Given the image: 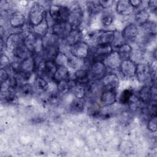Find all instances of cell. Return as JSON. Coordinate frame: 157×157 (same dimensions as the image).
<instances>
[{
  "mask_svg": "<svg viewBox=\"0 0 157 157\" xmlns=\"http://www.w3.org/2000/svg\"><path fill=\"white\" fill-rule=\"evenodd\" d=\"M115 30L98 29L88 34L89 40L94 45L112 44L114 38Z\"/></svg>",
  "mask_w": 157,
  "mask_h": 157,
  "instance_id": "cell-1",
  "label": "cell"
},
{
  "mask_svg": "<svg viewBox=\"0 0 157 157\" xmlns=\"http://www.w3.org/2000/svg\"><path fill=\"white\" fill-rule=\"evenodd\" d=\"M47 11L41 4L34 2L30 7L28 13V24L30 27H33L40 23L47 16Z\"/></svg>",
  "mask_w": 157,
  "mask_h": 157,
  "instance_id": "cell-2",
  "label": "cell"
},
{
  "mask_svg": "<svg viewBox=\"0 0 157 157\" xmlns=\"http://www.w3.org/2000/svg\"><path fill=\"white\" fill-rule=\"evenodd\" d=\"M70 13V8L58 4H52L47 12L53 23L67 21Z\"/></svg>",
  "mask_w": 157,
  "mask_h": 157,
  "instance_id": "cell-3",
  "label": "cell"
},
{
  "mask_svg": "<svg viewBox=\"0 0 157 157\" xmlns=\"http://www.w3.org/2000/svg\"><path fill=\"white\" fill-rule=\"evenodd\" d=\"M26 33L17 31L10 34L4 42L5 49L12 53L15 50L24 45V40Z\"/></svg>",
  "mask_w": 157,
  "mask_h": 157,
  "instance_id": "cell-4",
  "label": "cell"
},
{
  "mask_svg": "<svg viewBox=\"0 0 157 157\" xmlns=\"http://www.w3.org/2000/svg\"><path fill=\"white\" fill-rule=\"evenodd\" d=\"M107 70L103 61L91 63L88 66L90 80H101L107 73Z\"/></svg>",
  "mask_w": 157,
  "mask_h": 157,
  "instance_id": "cell-5",
  "label": "cell"
},
{
  "mask_svg": "<svg viewBox=\"0 0 157 157\" xmlns=\"http://www.w3.org/2000/svg\"><path fill=\"white\" fill-rule=\"evenodd\" d=\"M90 48L88 44L85 41H81L69 47V53L75 58L86 59L90 54Z\"/></svg>",
  "mask_w": 157,
  "mask_h": 157,
  "instance_id": "cell-6",
  "label": "cell"
},
{
  "mask_svg": "<svg viewBox=\"0 0 157 157\" xmlns=\"http://www.w3.org/2000/svg\"><path fill=\"white\" fill-rule=\"evenodd\" d=\"M150 64L147 61H142L137 64L135 77L141 83H144L150 80Z\"/></svg>",
  "mask_w": 157,
  "mask_h": 157,
  "instance_id": "cell-7",
  "label": "cell"
},
{
  "mask_svg": "<svg viewBox=\"0 0 157 157\" xmlns=\"http://www.w3.org/2000/svg\"><path fill=\"white\" fill-rule=\"evenodd\" d=\"M83 18L84 13L82 9L79 6H77L70 9L67 21L73 29L80 28V26L83 21Z\"/></svg>",
  "mask_w": 157,
  "mask_h": 157,
  "instance_id": "cell-8",
  "label": "cell"
},
{
  "mask_svg": "<svg viewBox=\"0 0 157 157\" xmlns=\"http://www.w3.org/2000/svg\"><path fill=\"white\" fill-rule=\"evenodd\" d=\"M50 28V32H52L61 40H64L73 29L68 21L54 23Z\"/></svg>",
  "mask_w": 157,
  "mask_h": 157,
  "instance_id": "cell-9",
  "label": "cell"
},
{
  "mask_svg": "<svg viewBox=\"0 0 157 157\" xmlns=\"http://www.w3.org/2000/svg\"><path fill=\"white\" fill-rule=\"evenodd\" d=\"M121 33L125 42H132L137 39L139 35V29L135 23H130L123 28Z\"/></svg>",
  "mask_w": 157,
  "mask_h": 157,
  "instance_id": "cell-10",
  "label": "cell"
},
{
  "mask_svg": "<svg viewBox=\"0 0 157 157\" xmlns=\"http://www.w3.org/2000/svg\"><path fill=\"white\" fill-rule=\"evenodd\" d=\"M117 101V90L103 89L99 94V103L102 107L112 106Z\"/></svg>",
  "mask_w": 157,
  "mask_h": 157,
  "instance_id": "cell-11",
  "label": "cell"
},
{
  "mask_svg": "<svg viewBox=\"0 0 157 157\" xmlns=\"http://www.w3.org/2000/svg\"><path fill=\"white\" fill-rule=\"evenodd\" d=\"M103 89L117 90L120 85L118 75L113 72L107 73L101 80Z\"/></svg>",
  "mask_w": 157,
  "mask_h": 157,
  "instance_id": "cell-12",
  "label": "cell"
},
{
  "mask_svg": "<svg viewBox=\"0 0 157 157\" xmlns=\"http://www.w3.org/2000/svg\"><path fill=\"white\" fill-rule=\"evenodd\" d=\"M136 66L137 64L130 59L123 60L120 64L119 70L124 77L130 78L135 77Z\"/></svg>",
  "mask_w": 157,
  "mask_h": 157,
  "instance_id": "cell-13",
  "label": "cell"
},
{
  "mask_svg": "<svg viewBox=\"0 0 157 157\" xmlns=\"http://www.w3.org/2000/svg\"><path fill=\"white\" fill-rule=\"evenodd\" d=\"M75 82L86 86L90 82L88 67H82L75 71L72 77H71Z\"/></svg>",
  "mask_w": 157,
  "mask_h": 157,
  "instance_id": "cell-14",
  "label": "cell"
},
{
  "mask_svg": "<svg viewBox=\"0 0 157 157\" xmlns=\"http://www.w3.org/2000/svg\"><path fill=\"white\" fill-rule=\"evenodd\" d=\"M115 9L117 14L121 16L126 17L132 14L134 9L131 6L129 1L120 0L116 2Z\"/></svg>",
  "mask_w": 157,
  "mask_h": 157,
  "instance_id": "cell-15",
  "label": "cell"
},
{
  "mask_svg": "<svg viewBox=\"0 0 157 157\" xmlns=\"http://www.w3.org/2000/svg\"><path fill=\"white\" fill-rule=\"evenodd\" d=\"M103 62L107 67V69H109L111 70H119L120 66L121 63V59L117 52L115 50H113L105 58Z\"/></svg>",
  "mask_w": 157,
  "mask_h": 157,
  "instance_id": "cell-16",
  "label": "cell"
},
{
  "mask_svg": "<svg viewBox=\"0 0 157 157\" xmlns=\"http://www.w3.org/2000/svg\"><path fill=\"white\" fill-rule=\"evenodd\" d=\"M10 26L13 29L22 28L26 22L25 16L19 11L12 12L9 17V20Z\"/></svg>",
  "mask_w": 157,
  "mask_h": 157,
  "instance_id": "cell-17",
  "label": "cell"
},
{
  "mask_svg": "<svg viewBox=\"0 0 157 157\" xmlns=\"http://www.w3.org/2000/svg\"><path fill=\"white\" fill-rule=\"evenodd\" d=\"M136 99L142 105H147L152 101L153 98L151 91V85H146L142 87L137 93Z\"/></svg>",
  "mask_w": 157,
  "mask_h": 157,
  "instance_id": "cell-18",
  "label": "cell"
},
{
  "mask_svg": "<svg viewBox=\"0 0 157 157\" xmlns=\"http://www.w3.org/2000/svg\"><path fill=\"white\" fill-rule=\"evenodd\" d=\"M83 39V33L80 28L72 29L66 37L63 40V42L68 46L71 47L81 41Z\"/></svg>",
  "mask_w": 157,
  "mask_h": 157,
  "instance_id": "cell-19",
  "label": "cell"
},
{
  "mask_svg": "<svg viewBox=\"0 0 157 157\" xmlns=\"http://www.w3.org/2000/svg\"><path fill=\"white\" fill-rule=\"evenodd\" d=\"M150 12L146 7L139 9L134 14V20L135 24L140 27L145 25L150 20Z\"/></svg>",
  "mask_w": 157,
  "mask_h": 157,
  "instance_id": "cell-20",
  "label": "cell"
},
{
  "mask_svg": "<svg viewBox=\"0 0 157 157\" xmlns=\"http://www.w3.org/2000/svg\"><path fill=\"white\" fill-rule=\"evenodd\" d=\"M31 31H32L34 34L40 37H45L50 31L49 29L50 28V26L45 18L40 23L38 24L36 26L30 27Z\"/></svg>",
  "mask_w": 157,
  "mask_h": 157,
  "instance_id": "cell-21",
  "label": "cell"
},
{
  "mask_svg": "<svg viewBox=\"0 0 157 157\" xmlns=\"http://www.w3.org/2000/svg\"><path fill=\"white\" fill-rule=\"evenodd\" d=\"M70 92L75 98H85L86 94V86L75 82L71 78Z\"/></svg>",
  "mask_w": 157,
  "mask_h": 157,
  "instance_id": "cell-22",
  "label": "cell"
},
{
  "mask_svg": "<svg viewBox=\"0 0 157 157\" xmlns=\"http://www.w3.org/2000/svg\"><path fill=\"white\" fill-rule=\"evenodd\" d=\"M60 43V42H59ZM59 52V44L50 46L44 48L42 54L40 55L45 61H53L55 56Z\"/></svg>",
  "mask_w": 157,
  "mask_h": 157,
  "instance_id": "cell-23",
  "label": "cell"
},
{
  "mask_svg": "<svg viewBox=\"0 0 157 157\" xmlns=\"http://www.w3.org/2000/svg\"><path fill=\"white\" fill-rule=\"evenodd\" d=\"M71 77L70 71L68 67H58L52 80L56 84L63 80H68Z\"/></svg>",
  "mask_w": 157,
  "mask_h": 157,
  "instance_id": "cell-24",
  "label": "cell"
},
{
  "mask_svg": "<svg viewBox=\"0 0 157 157\" xmlns=\"http://www.w3.org/2000/svg\"><path fill=\"white\" fill-rule=\"evenodd\" d=\"M114 50L117 52L121 61H123L130 59L132 51V48L129 43H124L118 47Z\"/></svg>",
  "mask_w": 157,
  "mask_h": 157,
  "instance_id": "cell-25",
  "label": "cell"
},
{
  "mask_svg": "<svg viewBox=\"0 0 157 157\" xmlns=\"http://www.w3.org/2000/svg\"><path fill=\"white\" fill-rule=\"evenodd\" d=\"M140 28L142 29V31L144 32L145 37L150 39H152L153 37H156L157 30L156 22L149 20L145 25L140 26Z\"/></svg>",
  "mask_w": 157,
  "mask_h": 157,
  "instance_id": "cell-26",
  "label": "cell"
},
{
  "mask_svg": "<svg viewBox=\"0 0 157 157\" xmlns=\"http://www.w3.org/2000/svg\"><path fill=\"white\" fill-rule=\"evenodd\" d=\"M37 37V36L34 34L32 31H29L26 32L24 40V45L33 55L34 52V46Z\"/></svg>",
  "mask_w": 157,
  "mask_h": 157,
  "instance_id": "cell-27",
  "label": "cell"
},
{
  "mask_svg": "<svg viewBox=\"0 0 157 157\" xmlns=\"http://www.w3.org/2000/svg\"><path fill=\"white\" fill-rule=\"evenodd\" d=\"M85 108V98H75L72 100L69 105V109L74 113H82Z\"/></svg>",
  "mask_w": 157,
  "mask_h": 157,
  "instance_id": "cell-28",
  "label": "cell"
},
{
  "mask_svg": "<svg viewBox=\"0 0 157 157\" xmlns=\"http://www.w3.org/2000/svg\"><path fill=\"white\" fill-rule=\"evenodd\" d=\"M34 88L40 93H45L49 89V84L47 79L36 76L34 80Z\"/></svg>",
  "mask_w": 157,
  "mask_h": 157,
  "instance_id": "cell-29",
  "label": "cell"
},
{
  "mask_svg": "<svg viewBox=\"0 0 157 157\" xmlns=\"http://www.w3.org/2000/svg\"><path fill=\"white\" fill-rule=\"evenodd\" d=\"M20 97L23 98H30L34 93V87L29 83L21 84L17 90Z\"/></svg>",
  "mask_w": 157,
  "mask_h": 157,
  "instance_id": "cell-30",
  "label": "cell"
},
{
  "mask_svg": "<svg viewBox=\"0 0 157 157\" xmlns=\"http://www.w3.org/2000/svg\"><path fill=\"white\" fill-rule=\"evenodd\" d=\"M86 10L90 15H96L100 14L104 10L101 6L99 1H87L86 4Z\"/></svg>",
  "mask_w": 157,
  "mask_h": 157,
  "instance_id": "cell-31",
  "label": "cell"
},
{
  "mask_svg": "<svg viewBox=\"0 0 157 157\" xmlns=\"http://www.w3.org/2000/svg\"><path fill=\"white\" fill-rule=\"evenodd\" d=\"M100 14L99 21L103 26L108 27L113 24L114 21V15L112 12L107 10H104Z\"/></svg>",
  "mask_w": 157,
  "mask_h": 157,
  "instance_id": "cell-32",
  "label": "cell"
},
{
  "mask_svg": "<svg viewBox=\"0 0 157 157\" xmlns=\"http://www.w3.org/2000/svg\"><path fill=\"white\" fill-rule=\"evenodd\" d=\"M58 67L55 63L53 61H45V79L53 80V78L57 71Z\"/></svg>",
  "mask_w": 157,
  "mask_h": 157,
  "instance_id": "cell-33",
  "label": "cell"
},
{
  "mask_svg": "<svg viewBox=\"0 0 157 157\" xmlns=\"http://www.w3.org/2000/svg\"><path fill=\"white\" fill-rule=\"evenodd\" d=\"M1 99L6 104H15L18 103V96L15 93V90L12 89L9 90L7 91L1 93Z\"/></svg>",
  "mask_w": 157,
  "mask_h": 157,
  "instance_id": "cell-34",
  "label": "cell"
},
{
  "mask_svg": "<svg viewBox=\"0 0 157 157\" xmlns=\"http://www.w3.org/2000/svg\"><path fill=\"white\" fill-rule=\"evenodd\" d=\"M134 91L131 88H126L122 91L119 98V102L123 105H128L134 96Z\"/></svg>",
  "mask_w": 157,
  "mask_h": 157,
  "instance_id": "cell-35",
  "label": "cell"
},
{
  "mask_svg": "<svg viewBox=\"0 0 157 157\" xmlns=\"http://www.w3.org/2000/svg\"><path fill=\"white\" fill-rule=\"evenodd\" d=\"M85 59H81L77 58H75L73 56H69V62H68V67L69 69H72L75 71L84 67Z\"/></svg>",
  "mask_w": 157,
  "mask_h": 157,
  "instance_id": "cell-36",
  "label": "cell"
},
{
  "mask_svg": "<svg viewBox=\"0 0 157 157\" xmlns=\"http://www.w3.org/2000/svg\"><path fill=\"white\" fill-rule=\"evenodd\" d=\"M53 61L58 67H67L69 56L65 53L59 51L55 56Z\"/></svg>",
  "mask_w": 157,
  "mask_h": 157,
  "instance_id": "cell-37",
  "label": "cell"
},
{
  "mask_svg": "<svg viewBox=\"0 0 157 157\" xmlns=\"http://www.w3.org/2000/svg\"><path fill=\"white\" fill-rule=\"evenodd\" d=\"M56 90L59 94H65L68 92H70L71 89V81L70 79L68 80H63L56 84Z\"/></svg>",
  "mask_w": 157,
  "mask_h": 157,
  "instance_id": "cell-38",
  "label": "cell"
},
{
  "mask_svg": "<svg viewBox=\"0 0 157 157\" xmlns=\"http://www.w3.org/2000/svg\"><path fill=\"white\" fill-rule=\"evenodd\" d=\"M144 56V52L142 47H139V48H136V49L132 48L130 59L134 61L136 64H138L143 61L142 60H143Z\"/></svg>",
  "mask_w": 157,
  "mask_h": 157,
  "instance_id": "cell-39",
  "label": "cell"
},
{
  "mask_svg": "<svg viewBox=\"0 0 157 157\" xmlns=\"http://www.w3.org/2000/svg\"><path fill=\"white\" fill-rule=\"evenodd\" d=\"M124 43H126V42H125V41L121 35V31H118V30H115L113 40L111 44V45L112 46V47L113 48V50Z\"/></svg>",
  "mask_w": 157,
  "mask_h": 157,
  "instance_id": "cell-40",
  "label": "cell"
},
{
  "mask_svg": "<svg viewBox=\"0 0 157 157\" xmlns=\"http://www.w3.org/2000/svg\"><path fill=\"white\" fill-rule=\"evenodd\" d=\"M147 128L151 132H156V115L151 116L148 118Z\"/></svg>",
  "mask_w": 157,
  "mask_h": 157,
  "instance_id": "cell-41",
  "label": "cell"
},
{
  "mask_svg": "<svg viewBox=\"0 0 157 157\" xmlns=\"http://www.w3.org/2000/svg\"><path fill=\"white\" fill-rule=\"evenodd\" d=\"M10 64L11 62L9 57L6 55H2L1 57V69H7L10 67Z\"/></svg>",
  "mask_w": 157,
  "mask_h": 157,
  "instance_id": "cell-42",
  "label": "cell"
},
{
  "mask_svg": "<svg viewBox=\"0 0 157 157\" xmlns=\"http://www.w3.org/2000/svg\"><path fill=\"white\" fill-rule=\"evenodd\" d=\"M146 7L150 12H156L157 9V1L153 0L147 1Z\"/></svg>",
  "mask_w": 157,
  "mask_h": 157,
  "instance_id": "cell-43",
  "label": "cell"
},
{
  "mask_svg": "<svg viewBox=\"0 0 157 157\" xmlns=\"http://www.w3.org/2000/svg\"><path fill=\"white\" fill-rule=\"evenodd\" d=\"M99 2L103 9V10H107L110 8L115 3L114 1H99Z\"/></svg>",
  "mask_w": 157,
  "mask_h": 157,
  "instance_id": "cell-44",
  "label": "cell"
},
{
  "mask_svg": "<svg viewBox=\"0 0 157 157\" xmlns=\"http://www.w3.org/2000/svg\"><path fill=\"white\" fill-rule=\"evenodd\" d=\"M10 74L8 72L7 69H1L0 71V80L1 83L7 80H8L10 77Z\"/></svg>",
  "mask_w": 157,
  "mask_h": 157,
  "instance_id": "cell-45",
  "label": "cell"
},
{
  "mask_svg": "<svg viewBox=\"0 0 157 157\" xmlns=\"http://www.w3.org/2000/svg\"><path fill=\"white\" fill-rule=\"evenodd\" d=\"M129 3L131 4V6L135 9L137 8H139L140 7H141L142 4H143V1H140V0H131L129 1Z\"/></svg>",
  "mask_w": 157,
  "mask_h": 157,
  "instance_id": "cell-46",
  "label": "cell"
}]
</instances>
